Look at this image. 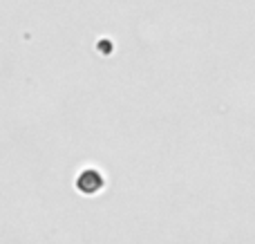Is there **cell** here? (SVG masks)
Masks as SVG:
<instances>
[{"label": "cell", "mask_w": 255, "mask_h": 244, "mask_svg": "<svg viewBox=\"0 0 255 244\" xmlns=\"http://www.w3.org/2000/svg\"><path fill=\"white\" fill-rule=\"evenodd\" d=\"M76 188H79L81 193H88V195H94V193H99L103 188L101 173H99V170H94V168L83 170V173L79 175V179H76Z\"/></svg>", "instance_id": "obj_1"}]
</instances>
